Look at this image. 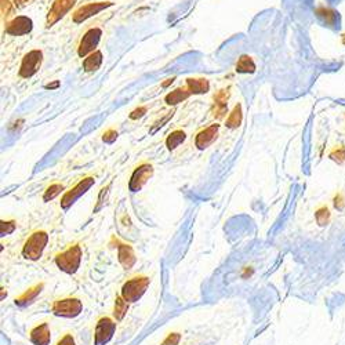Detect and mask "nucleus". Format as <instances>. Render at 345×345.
<instances>
[{
    "mask_svg": "<svg viewBox=\"0 0 345 345\" xmlns=\"http://www.w3.org/2000/svg\"><path fill=\"white\" fill-rule=\"evenodd\" d=\"M81 261V247L79 244H74L65 251L57 254L55 257V264L59 269L65 273L72 275L79 269Z\"/></svg>",
    "mask_w": 345,
    "mask_h": 345,
    "instance_id": "1",
    "label": "nucleus"
},
{
    "mask_svg": "<svg viewBox=\"0 0 345 345\" xmlns=\"http://www.w3.org/2000/svg\"><path fill=\"white\" fill-rule=\"evenodd\" d=\"M49 242V235L44 231H36L28 238L22 247V256L30 260V261H37L42 257L43 250L46 249V244Z\"/></svg>",
    "mask_w": 345,
    "mask_h": 345,
    "instance_id": "2",
    "label": "nucleus"
},
{
    "mask_svg": "<svg viewBox=\"0 0 345 345\" xmlns=\"http://www.w3.org/2000/svg\"><path fill=\"white\" fill-rule=\"evenodd\" d=\"M151 279L148 276H134L122 287V297L127 302H135L145 294Z\"/></svg>",
    "mask_w": 345,
    "mask_h": 345,
    "instance_id": "3",
    "label": "nucleus"
},
{
    "mask_svg": "<svg viewBox=\"0 0 345 345\" xmlns=\"http://www.w3.org/2000/svg\"><path fill=\"white\" fill-rule=\"evenodd\" d=\"M81 309H83L81 301L79 298H74V297L57 300L52 307L53 314L62 316V318H76L78 315H80Z\"/></svg>",
    "mask_w": 345,
    "mask_h": 345,
    "instance_id": "4",
    "label": "nucleus"
},
{
    "mask_svg": "<svg viewBox=\"0 0 345 345\" xmlns=\"http://www.w3.org/2000/svg\"><path fill=\"white\" fill-rule=\"evenodd\" d=\"M43 61V53L40 50H32V52L27 53L22 58L21 66H20V76L24 79L32 78L33 75L37 74V71L40 69Z\"/></svg>",
    "mask_w": 345,
    "mask_h": 345,
    "instance_id": "5",
    "label": "nucleus"
},
{
    "mask_svg": "<svg viewBox=\"0 0 345 345\" xmlns=\"http://www.w3.org/2000/svg\"><path fill=\"white\" fill-rule=\"evenodd\" d=\"M94 183H96V180H94L93 177H86V178L80 180L71 191H68L65 195L62 196V199H61V207H62L64 210L69 209L78 199L80 198L81 195H84V193L94 185Z\"/></svg>",
    "mask_w": 345,
    "mask_h": 345,
    "instance_id": "6",
    "label": "nucleus"
},
{
    "mask_svg": "<svg viewBox=\"0 0 345 345\" xmlns=\"http://www.w3.org/2000/svg\"><path fill=\"white\" fill-rule=\"evenodd\" d=\"M115 330H116V323L110 318L104 316L101 319H98V322L96 324V330H94V344H108L113 337Z\"/></svg>",
    "mask_w": 345,
    "mask_h": 345,
    "instance_id": "7",
    "label": "nucleus"
},
{
    "mask_svg": "<svg viewBox=\"0 0 345 345\" xmlns=\"http://www.w3.org/2000/svg\"><path fill=\"white\" fill-rule=\"evenodd\" d=\"M154 176V167L151 163H142L137 169L133 171L130 181H129V189L132 192H138L142 186L148 183V180Z\"/></svg>",
    "mask_w": 345,
    "mask_h": 345,
    "instance_id": "8",
    "label": "nucleus"
},
{
    "mask_svg": "<svg viewBox=\"0 0 345 345\" xmlns=\"http://www.w3.org/2000/svg\"><path fill=\"white\" fill-rule=\"evenodd\" d=\"M101 36H103V30L100 28H90L81 37L79 47H78V54L80 57H87L88 54L96 52V47L100 43Z\"/></svg>",
    "mask_w": 345,
    "mask_h": 345,
    "instance_id": "9",
    "label": "nucleus"
},
{
    "mask_svg": "<svg viewBox=\"0 0 345 345\" xmlns=\"http://www.w3.org/2000/svg\"><path fill=\"white\" fill-rule=\"evenodd\" d=\"M112 4H113L112 1H96V3L84 4V6H81V7H79L75 11L72 20H74L75 24H81L83 21L88 20L90 17L101 13L105 8L110 7Z\"/></svg>",
    "mask_w": 345,
    "mask_h": 345,
    "instance_id": "10",
    "label": "nucleus"
},
{
    "mask_svg": "<svg viewBox=\"0 0 345 345\" xmlns=\"http://www.w3.org/2000/svg\"><path fill=\"white\" fill-rule=\"evenodd\" d=\"M75 3H76V0H54L52 8L47 14V18H46L47 27L50 28L54 24H57L61 18H64L66 13L74 7Z\"/></svg>",
    "mask_w": 345,
    "mask_h": 345,
    "instance_id": "11",
    "label": "nucleus"
},
{
    "mask_svg": "<svg viewBox=\"0 0 345 345\" xmlns=\"http://www.w3.org/2000/svg\"><path fill=\"white\" fill-rule=\"evenodd\" d=\"M32 28H33V22L29 17L20 15V17L13 18L6 25V33L13 35V36H24V35H28Z\"/></svg>",
    "mask_w": 345,
    "mask_h": 345,
    "instance_id": "12",
    "label": "nucleus"
},
{
    "mask_svg": "<svg viewBox=\"0 0 345 345\" xmlns=\"http://www.w3.org/2000/svg\"><path fill=\"white\" fill-rule=\"evenodd\" d=\"M218 130H220V126L218 125H212L203 129V130H200L196 134V138H195V145L198 147V149L203 151L206 148L210 147L214 141L217 140Z\"/></svg>",
    "mask_w": 345,
    "mask_h": 345,
    "instance_id": "13",
    "label": "nucleus"
},
{
    "mask_svg": "<svg viewBox=\"0 0 345 345\" xmlns=\"http://www.w3.org/2000/svg\"><path fill=\"white\" fill-rule=\"evenodd\" d=\"M231 97V88H221L214 94V105H213V116L217 119H222L227 113L228 100Z\"/></svg>",
    "mask_w": 345,
    "mask_h": 345,
    "instance_id": "14",
    "label": "nucleus"
},
{
    "mask_svg": "<svg viewBox=\"0 0 345 345\" xmlns=\"http://www.w3.org/2000/svg\"><path fill=\"white\" fill-rule=\"evenodd\" d=\"M116 247H118V257H119V263L122 264V266L125 268L126 271L132 269L135 261H137V257H135V253L130 244H126V243H120L119 240H116Z\"/></svg>",
    "mask_w": 345,
    "mask_h": 345,
    "instance_id": "15",
    "label": "nucleus"
},
{
    "mask_svg": "<svg viewBox=\"0 0 345 345\" xmlns=\"http://www.w3.org/2000/svg\"><path fill=\"white\" fill-rule=\"evenodd\" d=\"M30 341L35 345H49L52 341V331L47 323H40L35 326L29 333Z\"/></svg>",
    "mask_w": 345,
    "mask_h": 345,
    "instance_id": "16",
    "label": "nucleus"
},
{
    "mask_svg": "<svg viewBox=\"0 0 345 345\" xmlns=\"http://www.w3.org/2000/svg\"><path fill=\"white\" fill-rule=\"evenodd\" d=\"M43 287H44V283H37V285H35V286L29 287L27 292H24L20 297H17V298H15V304H17V305H20V307L27 305V304H30V302L33 301L37 295L40 294V292L43 290Z\"/></svg>",
    "mask_w": 345,
    "mask_h": 345,
    "instance_id": "17",
    "label": "nucleus"
},
{
    "mask_svg": "<svg viewBox=\"0 0 345 345\" xmlns=\"http://www.w3.org/2000/svg\"><path fill=\"white\" fill-rule=\"evenodd\" d=\"M191 94L192 93L188 87H178L164 97V101L167 105H177V104L185 101L186 98H189Z\"/></svg>",
    "mask_w": 345,
    "mask_h": 345,
    "instance_id": "18",
    "label": "nucleus"
},
{
    "mask_svg": "<svg viewBox=\"0 0 345 345\" xmlns=\"http://www.w3.org/2000/svg\"><path fill=\"white\" fill-rule=\"evenodd\" d=\"M103 64V53L94 52L91 54H88L87 57L83 61V69L86 72H94L97 71Z\"/></svg>",
    "mask_w": 345,
    "mask_h": 345,
    "instance_id": "19",
    "label": "nucleus"
},
{
    "mask_svg": "<svg viewBox=\"0 0 345 345\" xmlns=\"http://www.w3.org/2000/svg\"><path fill=\"white\" fill-rule=\"evenodd\" d=\"M186 87L189 88L192 94H206L209 91V80L207 79H195L189 78L186 79Z\"/></svg>",
    "mask_w": 345,
    "mask_h": 345,
    "instance_id": "20",
    "label": "nucleus"
},
{
    "mask_svg": "<svg viewBox=\"0 0 345 345\" xmlns=\"http://www.w3.org/2000/svg\"><path fill=\"white\" fill-rule=\"evenodd\" d=\"M236 72L239 74H254L256 72V64L250 55H242L238 64H236Z\"/></svg>",
    "mask_w": 345,
    "mask_h": 345,
    "instance_id": "21",
    "label": "nucleus"
},
{
    "mask_svg": "<svg viewBox=\"0 0 345 345\" xmlns=\"http://www.w3.org/2000/svg\"><path fill=\"white\" fill-rule=\"evenodd\" d=\"M185 138H186V134L183 132V130H174V132H171L167 135V138H166V147H167V149H170V151H173V149H176L178 145H181L184 141H185Z\"/></svg>",
    "mask_w": 345,
    "mask_h": 345,
    "instance_id": "22",
    "label": "nucleus"
},
{
    "mask_svg": "<svg viewBox=\"0 0 345 345\" xmlns=\"http://www.w3.org/2000/svg\"><path fill=\"white\" fill-rule=\"evenodd\" d=\"M243 113H242V105L240 104H236L234 106L232 112L229 113V116L227 119V127L229 129H238L240 123H242Z\"/></svg>",
    "mask_w": 345,
    "mask_h": 345,
    "instance_id": "23",
    "label": "nucleus"
},
{
    "mask_svg": "<svg viewBox=\"0 0 345 345\" xmlns=\"http://www.w3.org/2000/svg\"><path fill=\"white\" fill-rule=\"evenodd\" d=\"M127 311H129V302L126 301L122 295L116 297V300H115V308H113V318H115L116 320H122L126 316V314H127Z\"/></svg>",
    "mask_w": 345,
    "mask_h": 345,
    "instance_id": "24",
    "label": "nucleus"
},
{
    "mask_svg": "<svg viewBox=\"0 0 345 345\" xmlns=\"http://www.w3.org/2000/svg\"><path fill=\"white\" fill-rule=\"evenodd\" d=\"M315 13L318 14V17L323 18L324 22H326V24H329V25H334V22H336V20H337V14H336V11H333L331 8L319 7V8H316Z\"/></svg>",
    "mask_w": 345,
    "mask_h": 345,
    "instance_id": "25",
    "label": "nucleus"
},
{
    "mask_svg": "<svg viewBox=\"0 0 345 345\" xmlns=\"http://www.w3.org/2000/svg\"><path fill=\"white\" fill-rule=\"evenodd\" d=\"M315 218L316 222H318L320 227L327 225L329 221H330V210H329V207H327V206H323V207L318 209L315 213Z\"/></svg>",
    "mask_w": 345,
    "mask_h": 345,
    "instance_id": "26",
    "label": "nucleus"
},
{
    "mask_svg": "<svg viewBox=\"0 0 345 345\" xmlns=\"http://www.w3.org/2000/svg\"><path fill=\"white\" fill-rule=\"evenodd\" d=\"M62 191H64V186H62L61 184H53V185H50V186L44 191L43 200L44 202H50V200H53L55 196H58Z\"/></svg>",
    "mask_w": 345,
    "mask_h": 345,
    "instance_id": "27",
    "label": "nucleus"
},
{
    "mask_svg": "<svg viewBox=\"0 0 345 345\" xmlns=\"http://www.w3.org/2000/svg\"><path fill=\"white\" fill-rule=\"evenodd\" d=\"M329 158H330L331 160H334L336 163H338V164H343V163L345 162V148L344 147L334 148V149L330 152V155H329Z\"/></svg>",
    "mask_w": 345,
    "mask_h": 345,
    "instance_id": "28",
    "label": "nucleus"
},
{
    "mask_svg": "<svg viewBox=\"0 0 345 345\" xmlns=\"http://www.w3.org/2000/svg\"><path fill=\"white\" fill-rule=\"evenodd\" d=\"M15 228H17L15 221H1V222H0V235H10V234L14 232Z\"/></svg>",
    "mask_w": 345,
    "mask_h": 345,
    "instance_id": "29",
    "label": "nucleus"
},
{
    "mask_svg": "<svg viewBox=\"0 0 345 345\" xmlns=\"http://www.w3.org/2000/svg\"><path fill=\"white\" fill-rule=\"evenodd\" d=\"M180 340H181V334L180 333H170L169 336L164 338L162 345H178L180 344Z\"/></svg>",
    "mask_w": 345,
    "mask_h": 345,
    "instance_id": "30",
    "label": "nucleus"
},
{
    "mask_svg": "<svg viewBox=\"0 0 345 345\" xmlns=\"http://www.w3.org/2000/svg\"><path fill=\"white\" fill-rule=\"evenodd\" d=\"M116 138H118V132H115V130H112V129L106 130V132L103 134V141L104 142H108V144L115 142Z\"/></svg>",
    "mask_w": 345,
    "mask_h": 345,
    "instance_id": "31",
    "label": "nucleus"
},
{
    "mask_svg": "<svg viewBox=\"0 0 345 345\" xmlns=\"http://www.w3.org/2000/svg\"><path fill=\"white\" fill-rule=\"evenodd\" d=\"M145 113H147V106H138V108H135V109L133 110L132 113L129 115V118L132 119V120H137V119L142 118Z\"/></svg>",
    "mask_w": 345,
    "mask_h": 345,
    "instance_id": "32",
    "label": "nucleus"
},
{
    "mask_svg": "<svg viewBox=\"0 0 345 345\" xmlns=\"http://www.w3.org/2000/svg\"><path fill=\"white\" fill-rule=\"evenodd\" d=\"M1 1V17L3 18H7L8 15L11 14V3L10 0H0Z\"/></svg>",
    "mask_w": 345,
    "mask_h": 345,
    "instance_id": "33",
    "label": "nucleus"
},
{
    "mask_svg": "<svg viewBox=\"0 0 345 345\" xmlns=\"http://www.w3.org/2000/svg\"><path fill=\"white\" fill-rule=\"evenodd\" d=\"M333 205H334V207H336L337 210H343V209L345 207L344 196H343L341 193H337V195L334 196V202H333Z\"/></svg>",
    "mask_w": 345,
    "mask_h": 345,
    "instance_id": "34",
    "label": "nucleus"
},
{
    "mask_svg": "<svg viewBox=\"0 0 345 345\" xmlns=\"http://www.w3.org/2000/svg\"><path fill=\"white\" fill-rule=\"evenodd\" d=\"M57 345H76V343H75V338L72 334H65V336L57 343Z\"/></svg>",
    "mask_w": 345,
    "mask_h": 345,
    "instance_id": "35",
    "label": "nucleus"
},
{
    "mask_svg": "<svg viewBox=\"0 0 345 345\" xmlns=\"http://www.w3.org/2000/svg\"><path fill=\"white\" fill-rule=\"evenodd\" d=\"M14 1V4L17 6V7H24V6H27L28 3H30L32 0H13Z\"/></svg>",
    "mask_w": 345,
    "mask_h": 345,
    "instance_id": "36",
    "label": "nucleus"
},
{
    "mask_svg": "<svg viewBox=\"0 0 345 345\" xmlns=\"http://www.w3.org/2000/svg\"><path fill=\"white\" fill-rule=\"evenodd\" d=\"M59 86V81L58 80H55V81H53V83H49V84H46V88H57Z\"/></svg>",
    "mask_w": 345,
    "mask_h": 345,
    "instance_id": "37",
    "label": "nucleus"
},
{
    "mask_svg": "<svg viewBox=\"0 0 345 345\" xmlns=\"http://www.w3.org/2000/svg\"><path fill=\"white\" fill-rule=\"evenodd\" d=\"M174 80H176V78H171V79H167V81H164V83L162 84V87H167V86H170V84H171V83H173Z\"/></svg>",
    "mask_w": 345,
    "mask_h": 345,
    "instance_id": "38",
    "label": "nucleus"
},
{
    "mask_svg": "<svg viewBox=\"0 0 345 345\" xmlns=\"http://www.w3.org/2000/svg\"><path fill=\"white\" fill-rule=\"evenodd\" d=\"M341 40H343V44H344V46H345V33H344V35H343V37H341Z\"/></svg>",
    "mask_w": 345,
    "mask_h": 345,
    "instance_id": "39",
    "label": "nucleus"
}]
</instances>
